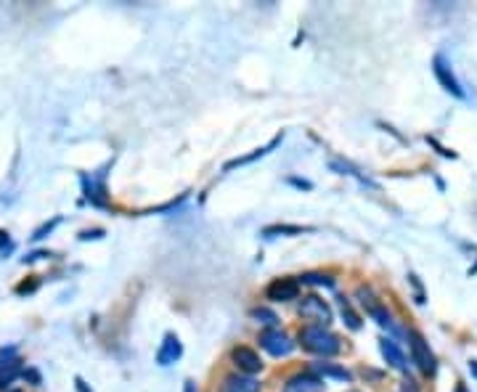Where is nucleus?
I'll return each mask as SVG.
<instances>
[{
    "label": "nucleus",
    "mask_w": 477,
    "mask_h": 392,
    "mask_svg": "<svg viewBox=\"0 0 477 392\" xmlns=\"http://www.w3.org/2000/svg\"><path fill=\"white\" fill-rule=\"evenodd\" d=\"M260 347L265 352H271L276 358H281V355H289V352L295 350V342L286 337L284 332H279V329H265L260 334Z\"/></svg>",
    "instance_id": "obj_4"
},
{
    "label": "nucleus",
    "mask_w": 477,
    "mask_h": 392,
    "mask_svg": "<svg viewBox=\"0 0 477 392\" xmlns=\"http://www.w3.org/2000/svg\"><path fill=\"white\" fill-rule=\"evenodd\" d=\"M324 384L315 374H295L289 382L284 384V392H321Z\"/></svg>",
    "instance_id": "obj_9"
},
{
    "label": "nucleus",
    "mask_w": 477,
    "mask_h": 392,
    "mask_svg": "<svg viewBox=\"0 0 477 392\" xmlns=\"http://www.w3.org/2000/svg\"><path fill=\"white\" fill-rule=\"evenodd\" d=\"M358 297H361V305L366 308V313H369V315H371V318H374V321L379 323V326H387V329H393V318H390V313H387L385 308H382V305H379V302L374 300V294L361 286V289H358Z\"/></svg>",
    "instance_id": "obj_8"
},
{
    "label": "nucleus",
    "mask_w": 477,
    "mask_h": 392,
    "mask_svg": "<svg viewBox=\"0 0 477 392\" xmlns=\"http://www.w3.org/2000/svg\"><path fill=\"white\" fill-rule=\"evenodd\" d=\"M400 392H419V387H417L414 379H406V382L400 384Z\"/></svg>",
    "instance_id": "obj_21"
},
{
    "label": "nucleus",
    "mask_w": 477,
    "mask_h": 392,
    "mask_svg": "<svg viewBox=\"0 0 477 392\" xmlns=\"http://www.w3.org/2000/svg\"><path fill=\"white\" fill-rule=\"evenodd\" d=\"M456 392H467V387H464V384H459V387H456Z\"/></svg>",
    "instance_id": "obj_24"
},
{
    "label": "nucleus",
    "mask_w": 477,
    "mask_h": 392,
    "mask_svg": "<svg viewBox=\"0 0 477 392\" xmlns=\"http://www.w3.org/2000/svg\"><path fill=\"white\" fill-rule=\"evenodd\" d=\"M300 345L308 352L321 355V358H329V355L339 352V337L329 332L326 326H305L300 332Z\"/></svg>",
    "instance_id": "obj_1"
},
{
    "label": "nucleus",
    "mask_w": 477,
    "mask_h": 392,
    "mask_svg": "<svg viewBox=\"0 0 477 392\" xmlns=\"http://www.w3.org/2000/svg\"><path fill=\"white\" fill-rule=\"evenodd\" d=\"M297 294H300V284L295 279H276L265 289V297L274 302H292L297 300Z\"/></svg>",
    "instance_id": "obj_5"
},
{
    "label": "nucleus",
    "mask_w": 477,
    "mask_h": 392,
    "mask_svg": "<svg viewBox=\"0 0 477 392\" xmlns=\"http://www.w3.org/2000/svg\"><path fill=\"white\" fill-rule=\"evenodd\" d=\"M252 318L257 323H265V326H271V329H274L276 321H279V318H276V313L268 310V308H254V310H252Z\"/></svg>",
    "instance_id": "obj_17"
},
{
    "label": "nucleus",
    "mask_w": 477,
    "mask_h": 392,
    "mask_svg": "<svg viewBox=\"0 0 477 392\" xmlns=\"http://www.w3.org/2000/svg\"><path fill=\"white\" fill-rule=\"evenodd\" d=\"M16 371H19V361L13 358V350H3V355H0V387H6L16 376Z\"/></svg>",
    "instance_id": "obj_13"
},
{
    "label": "nucleus",
    "mask_w": 477,
    "mask_h": 392,
    "mask_svg": "<svg viewBox=\"0 0 477 392\" xmlns=\"http://www.w3.org/2000/svg\"><path fill=\"white\" fill-rule=\"evenodd\" d=\"M220 392H260V382L252 376H228Z\"/></svg>",
    "instance_id": "obj_12"
},
{
    "label": "nucleus",
    "mask_w": 477,
    "mask_h": 392,
    "mask_svg": "<svg viewBox=\"0 0 477 392\" xmlns=\"http://www.w3.org/2000/svg\"><path fill=\"white\" fill-rule=\"evenodd\" d=\"M181 352H183V347H181V342H178V337H175V334H167L162 347L157 350V363H159V366H170V363H175L178 358H181Z\"/></svg>",
    "instance_id": "obj_10"
},
{
    "label": "nucleus",
    "mask_w": 477,
    "mask_h": 392,
    "mask_svg": "<svg viewBox=\"0 0 477 392\" xmlns=\"http://www.w3.org/2000/svg\"><path fill=\"white\" fill-rule=\"evenodd\" d=\"M408 345H411V358L417 363L422 374H435V355L430 350V345L425 342V337L419 332H408Z\"/></svg>",
    "instance_id": "obj_2"
},
{
    "label": "nucleus",
    "mask_w": 477,
    "mask_h": 392,
    "mask_svg": "<svg viewBox=\"0 0 477 392\" xmlns=\"http://www.w3.org/2000/svg\"><path fill=\"white\" fill-rule=\"evenodd\" d=\"M276 143H279V138H276V141H271V146H265V149H257L254 154H249V157H242V159L228 162V164H225V170H231V167H239V164H247V162H252V159H257V157H263V154H268V151L274 149Z\"/></svg>",
    "instance_id": "obj_18"
},
{
    "label": "nucleus",
    "mask_w": 477,
    "mask_h": 392,
    "mask_svg": "<svg viewBox=\"0 0 477 392\" xmlns=\"http://www.w3.org/2000/svg\"><path fill=\"white\" fill-rule=\"evenodd\" d=\"M469 371H472V374H475V376H477V363H475V361L469 363Z\"/></svg>",
    "instance_id": "obj_23"
},
{
    "label": "nucleus",
    "mask_w": 477,
    "mask_h": 392,
    "mask_svg": "<svg viewBox=\"0 0 477 392\" xmlns=\"http://www.w3.org/2000/svg\"><path fill=\"white\" fill-rule=\"evenodd\" d=\"M300 315L308 318V321H315V326H326L332 321V308L321 297L310 294V297H303V302H300Z\"/></svg>",
    "instance_id": "obj_3"
},
{
    "label": "nucleus",
    "mask_w": 477,
    "mask_h": 392,
    "mask_svg": "<svg viewBox=\"0 0 477 392\" xmlns=\"http://www.w3.org/2000/svg\"><path fill=\"white\" fill-rule=\"evenodd\" d=\"M339 308H342V318H345L347 326H350L353 332H358V329H361V318H358V313L350 308V300L339 297Z\"/></svg>",
    "instance_id": "obj_15"
},
{
    "label": "nucleus",
    "mask_w": 477,
    "mask_h": 392,
    "mask_svg": "<svg viewBox=\"0 0 477 392\" xmlns=\"http://www.w3.org/2000/svg\"><path fill=\"white\" fill-rule=\"evenodd\" d=\"M303 231H308V228H300V225H271V228L263 231V236L274 239L276 233H303Z\"/></svg>",
    "instance_id": "obj_20"
},
{
    "label": "nucleus",
    "mask_w": 477,
    "mask_h": 392,
    "mask_svg": "<svg viewBox=\"0 0 477 392\" xmlns=\"http://www.w3.org/2000/svg\"><path fill=\"white\" fill-rule=\"evenodd\" d=\"M85 196H88V199L93 201V204H99V207H103V204H106V196H103V186L101 183H93V181H88V178H85Z\"/></svg>",
    "instance_id": "obj_16"
},
{
    "label": "nucleus",
    "mask_w": 477,
    "mask_h": 392,
    "mask_svg": "<svg viewBox=\"0 0 477 392\" xmlns=\"http://www.w3.org/2000/svg\"><path fill=\"white\" fill-rule=\"evenodd\" d=\"M183 392H196V384H193V382H186V387H183Z\"/></svg>",
    "instance_id": "obj_22"
},
{
    "label": "nucleus",
    "mask_w": 477,
    "mask_h": 392,
    "mask_svg": "<svg viewBox=\"0 0 477 392\" xmlns=\"http://www.w3.org/2000/svg\"><path fill=\"white\" fill-rule=\"evenodd\" d=\"M379 347H382V355H385V361L393 366V369H398V371H408V363H406V355H403V350L398 347L393 340H382L379 342Z\"/></svg>",
    "instance_id": "obj_11"
},
{
    "label": "nucleus",
    "mask_w": 477,
    "mask_h": 392,
    "mask_svg": "<svg viewBox=\"0 0 477 392\" xmlns=\"http://www.w3.org/2000/svg\"><path fill=\"white\" fill-rule=\"evenodd\" d=\"M315 374H321L326 379H339V382H347V379H350V371H347V369H339L335 363H315Z\"/></svg>",
    "instance_id": "obj_14"
},
{
    "label": "nucleus",
    "mask_w": 477,
    "mask_h": 392,
    "mask_svg": "<svg viewBox=\"0 0 477 392\" xmlns=\"http://www.w3.org/2000/svg\"><path fill=\"white\" fill-rule=\"evenodd\" d=\"M231 361H234L236 369L244 374H257L263 369V361H260V355H257L252 347H234Z\"/></svg>",
    "instance_id": "obj_7"
},
{
    "label": "nucleus",
    "mask_w": 477,
    "mask_h": 392,
    "mask_svg": "<svg viewBox=\"0 0 477 392\" xmlns=\"http://www.w3.org/2000/svg\"><path fill=\"white\" fill-rule=\"evenodd\" d=\"M303 284H318V286H335V279L332 276H324V273H305L300 276Z\"/></svg>",
    "instance_id": "obj_19"
},
{
    "label": "nucleus",
    "mask_w": 477,
    "mask_h": 392,
    "mask_svg": "<svg viewBox=\"0 0 477 392\" xmlns=\"http://www.w3.org/2000/svg\"><path fill=\"white\" fill-rule=\"evenodd\" d=\"M432 69H435V77L440 80V85H443L448 93H454V96H459V99H464L461 85H459V80L454 77V72H451V67H448V61L443 59V56H435V61H432Z\"/></svg>",
    "instance_id": "obj_6"
}]
</instances>
